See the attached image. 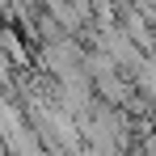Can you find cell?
Returning a JSON list of instances; mask_svg holds the SVG:
<instances>
[{"instance_id": "1", "label": "cell", "mask_w": 156, "mask_h": 156, "mask_svg": "<svg viewBox=\"0 0 156 156\" xmlns=\"http://www.w3.org/2000/svg\"><path fill=\"white\" fill-rule=\"evenodd\" d=\"M0 80H9V63H4V55H0Z\"/></svg>"}]
</instances>
